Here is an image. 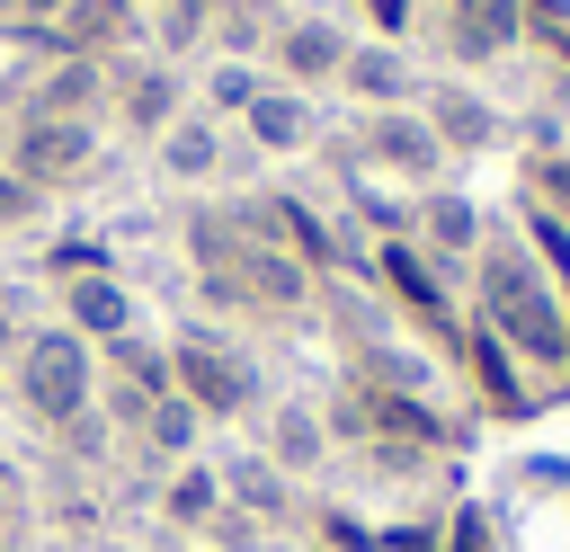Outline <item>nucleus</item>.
<instances>
[{
	"instance_id": "obj_1",
	"label": "nucleus",
	"mask_w": 570,
	"mask_h": 552,
	"mask_svg": "<svg viewBox=\"0 0 570 552\" xmlns=\"http://www.w3.org/2000/svg\"><path fill=\"white\" fill-rule=\"evenodd\" d=\"M472 321L525 365V383L534 374H570V312H561V285L525 258V240L517 231H481V249H472Z\"/></svg>"
},
{
	"instance_id": "obj_2",
	"label": "nucleus",
	"mask_w": 570,
	"mask_h": 552,
	"mask_svg": "<svg viewBox=\"0 0 570 552\" xmlns=\"http://www.w3.org/2000/svg\"><path fill=\"white\" fill-rule=\"evenodd\" d=\"M0 374H9L18 418H27V427H45V436H71V427L98 410V347H89V338H71L62 321L27 329V338H18V356H9Z\"/></svg>"
},
{
	"instance_id": "obj_3",
	"label": "nucleus",
	"mask_w": 570,
	"mask_h": 552,
	"mask_svg": "<svg viewBox=\"0 0 570 552\" xmlns=\"http://www.w3.org/2000/svg\"><path fill=\"white\" fill-rule=\"evenodd\" d=\"M169 392H178L205 427H240V418L267 410V374H258V356H249L240 338L205 329V321L169 329Z\"/></svg>"
},
{
	"instance_id": "obj_4",
	"label": "nucleus",
	"mask_w": 570,
	"mask_h": 552,
	"mask_svg": "<svg viewBox=\"0 0 570 552\" xmlns=\"http://www.w3.org/2000/svg\"><path fill=\"white\" fill-rule=\"evenodd\" d=\"M107 116H116V134L125 142H160L178 116H187V71L169 62V53H116L107 62Z\"/></svg>"
},
{
	"instance_id": "obj_5",
	"label": "nucleus",
	"mask_w": 570,
	"mask_h": 552,
	"mask_svg": "<svg viewBox=\"0 0 570 552\" xmlns=\"http://www.w3.org/2000/svg\"><path fill=\"white\" fill-rule=\"evenodd\" d=\"M356 169L365 178H392V187H445V142L428 134V116L419 107H374V116H356Z\"/></svg>"
},
{
	"instance_id": "obj_6",
	"label": "nucleus",
	"mask_w": 570,
	"mask_h": 552,
	"mask_svg": "<svg viewBox=\"0 0 570 552\" xmlns=\"http://www.w3.org/2000/svg\"><path fill=\"white\" fill-rule=\"evenodd\" d=\"M9 169L27 187L62 196V187H80L98 169V125H80V116H18L9 125Z\"/></svg>"
},
{
	"instance_id": "obj_7",
	"label": "nucleus",
	"mask_w": 570,
	"mask_h": 552,
	"mask_svg": "<svg viewBox=\"0 0 570 552\" xmlns=\"http://www.w3.org/2000/svg\"><path fill=\"white\" fill-rule=\"evenodd\" d=\"M365 276H374V294H392V312H410L419 329H436V338H454V285H445V267L401 231V240H374V258H365Z\"/></svg>"
},
{
	"instance_id": "obj_8",
	"label": "nucleus",
	"mask_w": 570,
	"mask_h": 552,
	"mask_svg": "<svg viewBox=\"0 0 570 552\" xmlns=\"http://www.w3.org/2000/svg\"><path fill=\"white\" fill-rule=\"evenodd\" d=\"M347 27L338 18H321V9H294V18H276V36H267V80H285V89H338V62H347Z\"/></svg>"
},
{
	"instance_id": "obj_9",
	"label": "nucleus",
	"mask_w": 570,
	"mask_h": 552,
	"mask_svg": "<svg viewBox=\"0 0 570 552\" xmlns=\"http://www.w3.org/2000/svg\"><path fill=\"white\" fill-rule=\"evenodd\" d=\"M436 45L454 71H481L525 45V18H517V0H436Z\"/></svg>"
},
{
	"instance_id": "obj_10",
	"label": "nucleus",
	"mask_w": 570,
	"mask_h": 552,
	"mask_svg": "<svg viewBox=\"0 0 570 552\" xmlns=\"http://www.w3.org/2000/svg\"><path fill=\"white\" fill-rule=\"evenodd\" d=\"M410 107H419V116H428V134L445 142V160H454V151L472 160V151H490V142L508 134V116H499L472 80H419V98H410Z\"/></svg>"
},
{
	"instance_id": "obj_11",
	"label": "nucleus",
	"mask_w": 570,
	"mask_h": 552,
	"mask_svg": "<svg viewBox=\"0 0 570 552\" xmlns=\"http://www.w3.org/2000/svg\"><path fill=\"white\" fill-rule=\"evenodd\" d=\"M481 205L463 196V187H419V205H410V240L445 267V276H463L472 267V249H481Z\"/></svg>"
},
{
	"instance_id": "obj_12",
	"label": "nucleus",
	"mask_w": 570,
	"mask_h": 552,
	"mask_svg": "<svg viewBox=\"0 0 570 552\" xmlns=\"http://www.w3.org/2000/svg\"><path fill=\"white\" fill-rule=\"evenodd\" d=\"M18 116H80V125H98L107 116V62H80V53L36 62V80L18 89Z\"/></svg>"
},
{
	"instance_id": "obj_13",
	"label": "nucleus",
	"mask_w": 570,
	"mask_h": 552,
	"mask_svg": "<svg viewBox=\"0 0 570 552\" xmlns=\"http://www.w3.org/2000/svg\"><path fill=\"white\" fill-rule=\"evenodd\" d=\"M240 142H249V151H267V160H294V151H312V142H321V107H312L303 89L267 80V89L249 98V116H240Z\"/></svg>"
},
{
	"instance_id": "obj_14",
	"label": "nucleus",
	"mask_w": 570,
	"mask_h": 552,
	"mask_svg": "<svg viewBox=\"0 0 570 552\" xmlns=\"http://www.w3.org/2000/svg\"><path fill=\"white\" fill-rule=\"evenodd\" d=\"M214 472H223V507H240L258 534L294 525V499H303V490H294V481H285V472L258 454V445H240V454H232V463H214Z\"/></svg>"
},
{
	"instance_id": "obj_15",
	"label": "nucleus",
	"mask_w": 570,
	"mask_h": 552,
	"mask_svg": "<svg viewBox=\"0 0 570 552\" xmlns=\"http://www.w3.org/2000/svg\"><path fill=\"white\" fill-rule=\"evenodd\" d=\"M151 516L178 534V543H205V525L223 516V472L196 454V463H169L160 481H151Z\"/></svg>"
},
{
	"instance_id": "obj_16",
	"label": "nucleus",
	"mask_w": 570,
	"mask_h": 552,
	"mask_svg": "<svg viewBox=\"0 0 570 552\" xmlns=\"http://www.w3.org/2000/svg\"><path fill=\"white\" fill-rule=\"evenodd\" d=\"M338 89L374 116V107H410L419 98V71H410V45H374V36H356L347 45V62H338Z\"/></svg>"
},
{
	"instance_id": "obj_17",
	"label": "nucleus",
	"mask_w": 570,
	"mask_h": 552,
	"mask_svg": "<svg viewBox=\"0 0 570 552\" xmlns=\"http://www.w3.org/2000/svg\"><path fill=\"white\" fill-rule=\"evenodd\" d=\"M53 294H62V329H71V338H89V347H107V338L142 329V321H134V294H125V276H116V267L71 276V285H53Z\"/></svg>"
},
{
	"instance_id": "obj_18",
	"label": "nucleus",
	"mask_w": 570,
	"mask_h": 552,
	"mask_svg": "<svg viewBox=\"0 0 570 552\" xmlns=\"http://www.w3.org/2000/svg\"><path fill=\"white\" fill-rule=\"evenodd\" d=\"M258 454L303 490V481L330 463V418H321L312 401H276V410H267V427H258Z\"/></svg>"
},
{
	"instance_id": "obj_19",
	"label": "nucleus",
	"mask_w": 570,
	"mask_h": 552,
	"mask_svg": "<svg viewBox=\"0 0 570 552\" xmlns=\"http://www.w3.org/2000/svg\"><path fill=\"white\" fill-rule=\"evenodd\" d=\"M454 356H463V374H472V392H481L490 410H525V401H534L525 365H517V356H508V347H499V338H490L472 312L454 321Z\"/></svg>"
},
{
	"instance_id": "obj_20",
	"label": "nucleus",
	"mask_w": 570,
	"mask_h": 552,
	"mask_svg": "<svg viewBox=\"0 0 570 552\" xmlns=\"http://www.w3.org/2000/svg\"><path fill=\"white\" fill-rule=\"evenodd\" d=\"M151 160H160V178H178V187H205V178H223V125L205 116V107H187L160 142H151Z\"/></svg>"
},
{
	"instance_id": "obj_21",
	"label": "nucleus",
	"mask_w": 570,
	"mask_h": 552,
	"mask_svg": "<svg viewBox=\"0 0 570 552\" xmlns=\"http://www.w3.org/2000/svg\"><path fill=\"white\" fill-rule=\"evenodd\" d=\"M134 445H142L160 472H169V463H196V454H205V418H196L178 392H160V401H151V418L134 427Z\"/></svg>"
},
{
	"instance_id": "obj_22",
	"label": "nucleus",
	"mask_w": 570,
	"mask_h": 552,
	"mask_svg": "<svg viewBox=\"0 0 570 552\" xmlns=\"http://www.w3.org/2000/svg\"><path fill=\"white\" fill-rule=\"evenodd\" d=\"M258 89H267V62H232V53H214V62H205V80H196V107H205L214 125H240Z\"/></svg>"
},
{
	"instance_id": "obj_23",
	"label": "nucleus",
	"mask_w": 570,
	"mask_h": 552,
	"mask_svg": "<svg viewBox=\"0 0 570 552\" xmlns=\"http://www.w3.org/2000/svg\"><path fill=\"white\" fill-rule=\"evenodd\" d=\"M517 240H525V258H534V267H543V276H552V285L570 294V223L517 196Z\"/></svg>"
},
{
	"instance_id": "obj_24",
	"label": "nucleus",
	"mask_w": 570,
	"mask_h": 552,
	"mask_svg": "<svg viewBox=\"0 0 570 552\" xmlns=\"http://www.w3.org/2000/svg\"><path fill=\"white\" fill-rule=\"evenodd\" d=\"M517 196L570 223V142H552V151H534V160H525V178H517Z\"/></svg>"
},
{
	"instance_id": "obj_25",
	"label": "nucleus",
	"mask_w": 570,
	"mask_h": 552,
	"mask_svg": "<svg viewBox=\"0 0 570 552\" xmlns=\"http://www.w3.org/2000/svg\"><path fill=\"white\" fill-rule=\"evenodd\" d=\"M347 9H356V27L374 45H410L419 36V0H347Z\"/></svg>"
},
{
	"instance_id": "obj_26",
	"label": "nucleus",
	"mask_w": 570,
	"mask_h": 552,
	"mask_svg": "<svg viewBox=\"0 0 570 552\" xmlns=\"http://www.w3.org/2000/svg\"><path fill=\"white\" fill-rule=\"evenodd\" d=\"M45 205H53L45 187H27L18 169H0V240H9V231H36V223H45Z\"/></svg>"
},
{
	"instance_id": "obj_27",
	"label": "nucleus",
	"mask_w": 570,
	"mask_h": 552,
	"mask_svg": "<svg viewBox=\"0 0 570 552\" xmlns=\"http://www.w3.org/2000/svg\"><path fill=\"white\" fill-rule=\"evenodd\" d=\"M98 267H116V258H107V240H53V249H45V276H53V285L98 276Z\"/></svg>"
},
{
	"instance_id": "obj_28",
	"label": "nucleus",
	"mask_w": 570,
	"mask_h": 552,
	"mask_svg": "<svg viewBox=\"0 0 570 552\" xmlns=\"http://www.w3.org/2000/svg\"><path fill=\"white\" fill-rule=\"evenodd\" d=\"M517 18H525L534 45H552V53L570 45V0H517Z\"/></svg>"
},
{
	"instance_id": "obj_29",
	"label": "nucleus",
	"mask_w": 570,
	"mask_h": 552,
	"mask_svg": "<svg viewBox=\"0 0 570 552\" xmlns=\"http://www.w3.org/2000/svg\"><path fill=\"white\" fill-rule=\"evenodd\" d=\"M62 9H71V0H18V18H9V27H45V18H62ZM9 27H0V36H9Z\"/></svg>"
},
{
	"instance_id": "obj_30",
	"label": "nucleus",
	"mask_w": 570,
	"mask_h": 552,
	"mask_svg": "<svg viewBox=\"0 0 570 552\" xmlns=\"http://www.w3.org/2000/svg\"><path fill=\"white\" fill-rule=\"evenodd\" d=\"M18 338H27V321H18V303H9V294H0V365H9V356H18Z\"/></svg>"
},
{
	"instance_id": "obj_31",
	"label": "nucleus",
	"mask_w": 570,
	"mask_h": 552,
	"mask_svg": "<svg viewBox=\"0 0 570 552\" xmlns=\"http://www.w3.org/2000/svg\"><path fill=\"white\" fill-rule=\"evenodd\" d=\"M9 18H18V0H0V27H9Z\"/></svg>"
},
{
	"instance_id": "obj_32",
	"label": "nucleus",
	"mask_w": 570,
	"mask_h": 552,
	"mask_svg": "<svg viewBox=\"0 0 570 552\" xmlns=\"http://www.w3.org/2000/svg\"><path fill=\"white\" fill-rule=\"evenodd\" d=\"M0 169H9V125H0Z\"/></svg>"
},
{
	"instance_id": "obj_33",
	"label": "nucleus",
	"mask_w": 570,
	"mask_h": 552,
	"mask_svg": "<svg viewBox=\"0 0 570 552\" xmlns=\"http://www.w3.org/2000/svg\"><path fill=\"white\" fill-rule=\"evenodd\" d=\"M0 552H9V525H0Z\"/></svg>"
},
{
	"instance_id": "obj_34",
	"label": "nucleus",
	"mask_w": 570,
	"mask_h": 552,
	"mask_svg": "<svg viewBox=\"0 0 570 552\" xmlns=\"http://www.w3.org/2000/svg\"><path fill=\"white\" fill-rule=\"evenodd\" d=\"M0 392H9V374H0Z\"/></svg>"
},
{
	"instance_id": "obj_35",
	"label": "nucleus",
	"mask_w": 570,
	"mask_h": 552,
	"mask_svg": "<svg viewBox=\"0 0 570 552\" xmlns=\"http://www.w3.org/2000/svg\"><path fill=\"white\" fill-rule=\"evenodd\" d=\"M561 62H570V45H561Z\"/></svg>"
},
{
	"instance_id": "obj_36",
	"label": "nucleus",
	"mask_w": 570,
	"mask_h": 552,
	"mask_svg": "<svg viewBox=\"0 0 570 552\" xmlns=\"http://www.w3.org/2000/svg\"><path fill=\"white\" fill-rule=\"evenodd\" d=\"M142 9H151V0H142Z\"/></svg>"
}]
</instances>
